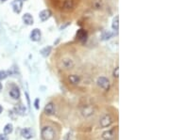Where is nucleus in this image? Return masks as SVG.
I'll use <instances>...</instances> for the list:
<instances>
[{
    "label": "nucleus",
    "mask_w": 170,
    "mask_h": 140,
    "mask_svg": "<svg viewBox=\"0 0 170 140\" xmlns=\"http://www.w3.org/2000/svg\"><path fill=\"white\" fill-rule=\"evenodd\" d=\"M56 132L51 126H44L41 131V137L43 140H55Z\"/></svg>",
    "instance_id": "nucleus-1"
},
{
    "label": "nucleus",
    "mask_w": 170,
    "mask_h": 140,
    "mask_svg": "<svg viewBox=\"0 0 170 140\" xmlns=\"http://www.w3.org/2000/svg\"><path fill=\"white\" fill-rule=\"evenodd\" d=\"M96 84L99 87H101L102 90H104L105 91L110 90V87H111V83H110V80L105 76H99L96 80Z\"/></svg>",
    "instance_id": "nucleus-2"
},
{
    "label": "nucleus",
    "mask_w": 170,
    "mask_h": 140,
    "mask_svg": "<svg viewBox=\"0 0 170 140\" xmlns=\"http://www.w3.org/2000/svg\"><path fill=\"white\" fill-rule=\"evenodd\" d=\"M113 118L110 114H104L99 119V124L101 126V128H107L109 126H111L113 123Z\"/></svg>",
    "instance_id": "nucleus-3"
},
{
    "label": "nucleus",
    "mask_w": 170,
    "mask_h": 140,
    "mask_svg": "<svg viewBox=\"0 0 170 140\" xmlns=\"http://www.w3.org/2000/svg\"><path fill=\"white\" fill-rule=\"evenodd\" d=\"M60 66H61L62 69H64V70H72L75 67V62L73 59H71L69 58H65L61 60Z\"/></svg>",
    "instance_id": "nucleus-4"
},
{
    "label": "nucleus",
    "mask_w": 170,
    "mask_h": 140,
    "mask_svg": "<svg viewBox=\"0 0 170 140\" xmlns=\"http://www.w3.org/2000/svg\"><path fill=\"white\" fill-rule=\"evenodd\" d=\"M87 38H88V32H87V30H85L83 28H80L79 30L77 31L76 39L79 41H80V43H84L85 41H87Z\"/></svg>",
    "instance_id": "nucleus-5"
},
{
    "label": "nucleus",
    "mask_w": 170,
    "mask_h": 140,
    "mask_svg": "<svg viewBox=\"0 0 170 140\" xmlns=\"http://www.w3.org/2000/svg\"><path fill=\"white\" fill-rule=\"evenodd\" d=\"M41 38H42V31H41V29H39V28L32 29V31L29 34L30 41H34V43H37V41H39L41 40Z\"/></svg>",
    "instance_id": "nucleus-6"
},
{
    "label": "nucleus",
    "mask_w": 170,
    "mask_h": 140,
    "mask_svg": "<svg viewBox=\"0 0 170 140\" xmlns=\"http://www.w3.org/2000/svg\"><path fill=\"white\" fill-rule=\"evenodd\" d=\"M52 16V11L49 10V9H45L43 10L42 11H40L39 13V18L41 22H45L48 19H50V17Z\"/></svg>",
    "instance_id": "nucleus-7"
},
{
    "label": "nucleus",
    "mask_w": 170,
    "mask_h": 140,
    "mask_svg": "<svg viewBox=\"0 0 170 140\" xmlns=\"http://www.w3.org/2000/svg\"><path fill=\"white\" fill-rule=\"evenodd\" d=\"M12 11L15 13H20L23 10V0H13L11 3Z\"/></svg>",
    "instance_id": "nucleus-8"
},
{
    "label": "nucleus",
    "mask_w": 170,
    "mask_h": 140,
    "mask_svg": "<svg viewBox=\"0 0 170 140\" xmlns=\"http://www.w3.org/2000/svg\"><path fill=\"white\" fill-rule=\"evenodd\" d=\"M44 113L47 116H52L55 114V104L54 102H49L45 104L44 108Z\"/></svg>",
    "instance_id": "nucleus-9"
},
{
    "label": "nucleus",
    "mask_w": 170,
    "mask_h": 140,
    "mask_svg": "<svg viewBox=\"0 0 170 140\" xmlns=\"http://www.w3.org/2000/svg\"><path fill=\"white\" fill-rule=\"evenodd\" d=\"M22 20H23V23L27 26H32L34 24V18L29 12L25 13V14L22 16Z\"/></svg>",
    "instance_id": "nucleus-10"
},
{
    "label": "nucleus",
    "mask_w": 170,
    "mask_h": 140,
    "mask_svg": "<svg viewBox=\"0 0 170 140\" xmlns=\"http://www.w3.org/2000/svg\"><path fill=\"white\" fill-rule=\"evenodd\" d=\"M74 8H75L74 0H64V1H63V4H62L63 11H70L72 10H74Z\"/></svg>",
    "instance_id": "nucleus-11"
},
{
    "label": "nucleus",
    "mask_w": 170,
    "mask_h": 140,
    "mask_svg": "<svg viewBox=\"0 0 170 140\" xmlns=\"http://www.w3.org/2000/svg\"><path fill=\"white\" fill-rule=\"evenodd\" d=\"M81 114L83 115L85 118H88V117L94 114V108L91 105H84L81 108Z\"/></svg>",
    "instance_id": "nucleus-12"
},
{
    "label": "nucleus",
    "mask_w": 170,
    "mask_h": 140,
    "mask_svg": "<svg viewBox=\"0 0 170 140\" xmlns=\"http://www.w3.org/2000/svg\"><path fill=\"white\" fill-rule=\"evenodd\" d=\"M10 96L12 98L13 100H18L21 96V92H20V90L19 87H12L10 90Z\"/></svg>",
    "instance_id": "nucleus-13"
},
{
    "label": "nucleus",
    "mask_w": 170,
    "mask_h": 140,
    "mask_svg": "<svg viewBox=\"0 0 170 140\" xmlns=\"http://www.w3.org/2000/svg\"><path fill=\"white\" fill-rule=\"evenodd\" d=\"M21 135L25 139H31L33 137V132L30 128H24L21 130Z\"/></svg>",
    "instance_id": "nucleus-14"
},
{
    "label": "nucleus",
    "mask_w": 170,
    "mask_h": 140,
    "mask_svg": "<svg viewBox=\"0 0 170 140\" xmlns=\"http://www.w3.org/2000/svg\"><path fill=\"white\" fill-rule=\"evenodd\" d=\"M113 35H114V33H113V32H112L111 30H104L100 35V40L103 41H109L110 39L113 38Z\"/></svg>",
    "instance_id": "nucleus-15"
},
{
    "label": "nucleus",
    "mask_w": 170,
    "mask_h": 140,
    "mask_svg": "<svg viewBox=\"0 0 170 140\" xmlns=\"http://www.w3.org/2000/svg\"><path fill=\"white\" fill-rule=\"evenodd\" d=\"M80 80L81 78L79 75H77V74H70V75L68 76V81H69V83L72 84V85H79L80 83Z\"/></svg>",
    "instance_id": "nucleus-16"
},
{
    "label": "nucleus",
    "mask_w": 170,
    "mask_h": 140,
    "mask_svg": "<svg viewBox=\"0 0 170 140\" xmlns=\"http://www.w3.org/2000/svg\"><path fill=\"white\" fill-rule=\"evenodd\" d=\"M51 52H52V46H50V45L45 46V47H44V48H42L40 50V54L42 55L44 58L49 57L50 54H51Z\"/></svg>",
    "instance_id": "nucleus-17"
},
{
    "label": "nucleus",
    "mask_w": 170,
    "mask_h": 140,
    "mask_svg": "<svg viewBox=\"0 0 170 140\" xmlns=\"http://www.w3.org/2000/svg\"><path fill=\"white\" fill-rule=\"evenodd\" d=\"M14 111H15V114L20 115V116H24L26 114V107L22 104H16L14 106Z\"/></svg>",
    "instance_id": "nucleus-18"
},
{
    "label": "nucleus",
    "mask_w": 170,
    "mask_h": 140,
    "mask_svg": "<svg viewBox=\"0 0 170 140\" xmlns=\"http://www.w3.org/2000/svg\"><path fill=\"white\" fill-rule=\"evenodd\" d=\"M112 28L114 32H118L119 30V16L116 15L115 17L113 19V23H112Z\"/></svg>",
    "instance_id": "nucleus-19"
},
{
    "label": "nucleus",
    "mask_w": 170,
    "mask_h": 140,
    "mask_svg": "<svg viewBox=\"0 0 170 140\" xmlns=\"http://www.w3.org/2000/svg\"><path fill=\"white\" fill-rule=\"evenodd\" d=\"M114 135V129H111L109 131H106L102 134V137L104 139H112Z\"/></svg>",
    "instance_id": "nucleus-20"
},
{
    "label": "nucleus",
    "mask_w": 170,
    "mask_h": 140,
    "mask_svg": "<svg viewBox=\"0 0 170 140\" xmlns=\"http://www.w3.org/2000/svg\"><path fill=\"white\" fill-rule=\"evenodd\" d=\"M92 8L95 10H100L102 8V1L101 0H93L92 1Z\"/></svg>",
    "instance_id": "nucleus-21"
},
{
    "label": "nucleus",
    "mask_w": 170,
    "mask_h": 140,
    "mask_svg": "<svg viewBox=\"0 0 170 140\" xmlns=\"http://www.w3.org/2000/svg\"><path fill=\"white\" fill-rule=\"evenodd\" d=\"M3 131H4V134H11V133H12V131H13V126H12V124L11 123H8V124H6L5 125V127H4V129H3Z\"/></svg>",
    "instance_id": "nucleus-22"
},
{
    "label": "nucleus",
    "mask_w": 170,
    "mask_h": 140,
    "mask_svg": "<svg viewBox=\"0 0 170 140\" xmlns=\"http://www.w3.org/2000/svg\"><path fill=\"white\" fill-rule=\"evenodd\" d=\"M9 76V73L8 72L6 71H3V70H1L0 71V81H2V80H5V79Z\"/></svg>",
    "instance_id": "nucleus-23"
},
{
    "label": "nucleus",
    "mask_w": 170,
    "mask_h": 140,
    "mask_svg": "<svg viewBox=\"0 0 170 140\" xmlns=\"http://www.w3.org/2000/svg\"><path fill=\"white\" fill-rule=\"evenodd\" d=\"M113 76L114 78H118V77H119V68H118V67H116L115 69L113 70Z\"/></svg>",
    "instance_id": "nucleus-24"
},
{
    "label": "nucleus",
    "mask_w": 170,
    "mask_h": 140,
    "mask_svg": "<svg viewBox=\"0 0 170 140\" xmlns=\"http://www.w3.org/2000/svg\"><path fill=\"white\" fill-rule=\"evenodd\" d=\"M71 138H72V132H68L65 136H64V140H71Z\"/></svg>",
    "instance_id": "nucleus-25"
},
{
    "label": "nucleus",
    "mask_w": 170,
    "mask_h": 140,
    "mask_svg": "<svg viewBox=\"0 0 170 140\" xmlns=\"http://www.w3.org/2000/svg\"><path fill=\"white\" fill-rule=\"evenodd\" d=\"M0 140H9L7 134H0Z\"/></svg>",
    "instance_id": "nucleus-26"
},
{
    "label": "nucleus",
    "mask_w": 170,
    "mask_h": 140,
    "mask_svg": "<svg viewBox=\"0 0 170 140\" xmlns=\"http://www.w3.org/2000/svg\"><path fill=\"white\" fill-rule=\"evenodd\" d=\"M39 102H40V100L38 99V98H37V99H36L35 102H34V105H35V108H36V109H39Z\"/></svg>",
    "instance_id": "nucleus-27"
},
{
    "label": "nucleus",
    "mask_w": 170,
    "mask_h": 140,
    "mask_svg": "<svg viewBox=\"0 0 170 140\" xmlns=\"http://www.w3.org/2000/svg\"><path fill=\"white\" fill-rule=\"evenodd\" d=\"M3 112V107H2V105H0V114H1Z\"/></svg>",
    "instance_id": "nucleus-28"
},
{
    "label": "nucleus",
    "mask_w": 170,
    "mask_h": 140,
    "mask_svg": "<svg viewBox=\"0 0 170 140\" xmlns=\"http://www.w3.org/2000/svg\"><path fill=\"white\" fill-rule=\"evenodd\" d=\"M2 88H3V86H2V84H1V83H0V91H1V90H2Z\"/></svg>",
    "instance_id": "nucleus-29"
},
{
    "label": "nucleus",
    "mask_w": 170,
    "mask_h": 140,
    "mask_svg": "<svg viewBox=\"0 0 170 140\" xmlns=\"http://www.w3.org/2000/svg\"><path fill=\"white\" fill-rule=\"evenodd\" d=\"M2 2H5V1H7V0H1Z\"/></svg>",
    "instance_id": "nucleus-30"
},
{
    "label": "nucleus",
    "mask_w": 170,
    "mask_h": 140,
    "mask_svg": "<svg viewBox=\"0 0 170 140\" xmlns=\"http://www.w3.org/2000/svg\"><path fill=\"white\" fill-rule=\"evenodd\" d=\"M104 140H113V139H104Z\"/></svg>",
    "instance_id": "nucleus-31"
},
{
    "label": "nucleus",
    "mask_w": 170,
    "mask_h": 140,
    "mask_svg": "<svg viewBox=\"0 0 170 140\" xmlns=\"http://www.w3.org/2000/svg\"><path fill=\"white\" fill-rule=\"evenodd\" d=\"M23 1H27V0H23Z\"/></svg>",
    "instance_id": "nucleus-32"
}]
</instances>
